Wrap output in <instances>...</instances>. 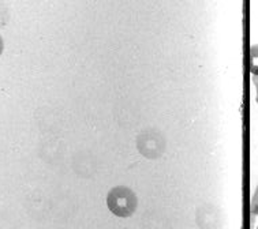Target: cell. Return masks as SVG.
I'll return each mask as SVG.
<instances>
[{"label":"cell","instance_id":"1","mask_svg":"<svg viewBox=\"0 0 258 229\" xmlns=\"http://www.w3.org/2000/svg\"><path fill=\"white\" fill-rule=\"evenodd\" d=\"M109 210L117 217H128L136 211L137 198L132 190L126 187H116L108 194Z\"/></svg>","mask_w":258,"mask_h":229},{"label":"cell","instance_id":"2","mask_svg":"<svg viewBox=\"0 0 258 229\" xmlns=\"http://www.w3.org/2000/svg\"><path fill=\"white\" fill-rule=\"evenodd\" d=\"M2 49H3V42H2V40H0V52H2Z\"/></svg>","mask_w":258,"mask_h":229}]
</instances>
